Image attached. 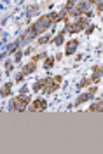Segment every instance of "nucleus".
Listing matches in <instances>:
<instances>
[{
  "label": "nucleus",
  "instance_id": "f257e3e1",
  "mask_svg": "<svg viewBox=\"0 0 103 154\" xmlns=\"http://www.w3.org/2000/svg\"><path fill=\"white\" fill-rule=\"evenodd\" d=\"M59 82H61V77H47L44 79V93H53L58 86H59Z\"/></svg>",
  "mask_w": 103,
  "mask_h": 154
},
{
  "label": "nucleus",
  "instance_id": "f03ea898",
  "mask_svg": "<svg viewBox=\"0 0 103 154\" xmlns=\"http://www.w3.org/2000/svg\"><path fill=\"white\" fill-rule=\"evenodd\" d=\"M30 103V98L28 96H18V98H14L12 100V103H11V109L14 110H19V112H23L25 109H26V105Z\"/></svg>",
  "mask_w": 103,
  "mask_h": 154
},
{
  "label": "nucleus",
  "instance_id": "7ed1b4c3",
  "mask_svg": "<svg viewBox=\"0 0 103 154\" xmlns=\"http://www.w3.org/2000/svg\"><path fill=\"white\" fill-rule=\"evenodd\" d=\"M86 19H77L75 23H68L66 25V32H70V33H75V32H79V30H82V28H86Z\"/></svg>",
  "mask_w": 103,
  "mask_h": 154
},
{
  "label": "nucleus",
  "instance_id": "20e7f679",
  "mask_svg": "<svg viewBox=\"0 0 103 154\" xmlns=\"http://www.w3.org/2000/svg\"><path fill=\"white\" fill-rule=\"evenodd\" d=\"M46 107H47L46 100H44V98H37V100L30 105V110H32V112H37V110H44Z\"/></svg>",
  "mask_w": 103,
  "mask_h": 154
},
{
  "label": "nucleus",
  "instance_id": "39448f33",
  "mask_svg": "<svg viewBox=\"0 0 103 154\" xmlns=\"http://www.w3.org/2000/svg\"><path fill=\"white\" fill-rule=\"evenodd\" d=\"M35 61H37V60H33V61H32V63H28V65H26V67L23 68V72H21V75H19L18 79H21V77H23V75H28V74H32V72H33V70H35Z\"/></svg>",
  "mask_w": 103,
  "mask_h": 154
},
{
  "label": "nucleus",
  "instance_id": "423d86ee",
  "mask_svg": "<svg viewBox=\"0 0 103 154\" xmlns=\"http://www.w3.org/2000/svg\"><path fill=\"white\" fill-rule=\"evenodd\" d=\"M77 46H79V42H77V40H70V42H68V46H66V56H70L75 49H77Z\"/></svg>",
  "mask_w": 103,
  "mask_h": 154
},
{
  "label": "nucleus",
  "instance_id": "0eeeda50",
  "mask_svg": "<svg viewBox=\"0 0 103 154\" xmlns=\"http://www.w3.org/2000/svg\"><path fill=\"white\" fill-rule=\"evenodd\" d=\"M101 74H103L101 68L94 67V74H93V77H91V81H93V82H98V81H100V77H101Z\"/></svg>",
  "mask_w": 103,
  "mask_h": 154
},
{
  "label": "nucleus",
  "instance_id": "6e6552de",
  "mask_svg": "<svg viewBox=\"0 0 103 154\" xmlns=\"http://www.w3.org/2000/svg\"><path fill=\"white\" fill-rule=\"evenodd\" d=\"M89 110H103V100H101V102H96V103H93Z\"/></svg>",
  "mask_w": 103,
  "mask_h": 154
},
{
  "label": "nucleus",
  "instance_id": "1a4fd4ad",
  "mask_svg": "<svg viewBox=\"0 0 103 154\" xmlns=\"http://www.w3.org/2000/svg\"><path fill=\"white\" fill-rule=\"evenodd\" d=\"M11 93V84H5V88H4V91H2V96H7Z\"/></svg>",
  "mask_w": 103,
  "mask_h": 154
},
{
  "label": "nucleus",
  "instance_id": "9d476101",
  "mask_svg": "<svg viewBox=\"0 0 103 154\" xmlns=\"http://www.w3.org/2000/svg\"><path fill=\"white\" fill-rule=\"evenodd\" d=\"M61 40H63V33H59V35L54 38V44H56V46H59V44H61Z\"/></svg>",
  "mask_w": 103,
  "mask_h": 154
},
{
  "label": "nucleus",
  "instance_id": "9b49d317",
  "mask_svg": "<svg viewBox=\"0 0 103 154\" xmlns=\"http://www.w3.org/2000/svg\"><path fill=\"white\" fill-rule=\"evenodd\" d=\"M5 72H7V74L12 72V61H7V63H5Z\"/></svg>",
  "mask_w": 103,
  "mask_h": 154
},
{
  "label": "nucleus",
  "instance_id": "f8f14e48",
  "mask_svg": "<svg viewBox=\"0 0 103 154\" xmlns=\"http://www.w3.org/2000/svg\"><path fill=\"white\" fill-rule=\"evenodd\" d=\"M51 65H53V60H51V58H49V60H47V61H46V67L49 68V67H51Z\"/></svg>",
  "mask_w": 103,
  "mask_h": 154
}]
</instances>
